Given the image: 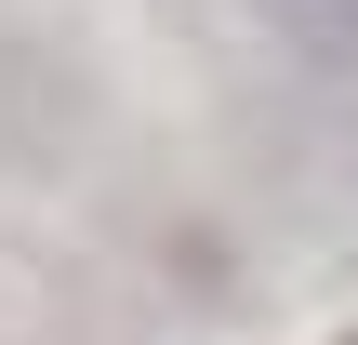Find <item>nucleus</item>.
<instances>
[{
  "label": "nucleus",
  "instance_id": "1",
  "mask_svg": "<svg viewBox=\"0 0 358 345\" xmlns=\"http://www.w3.org/2000/svg\"><path fill=\"white\" fill-rule=\"evenodd\" d=\"M252 27L279 40V66L319 106H358V0H252Z\"/></svg>",
  "mask_w": 358,
  "mask_h": 345
},
{
  "label": "nucleus",
  "instance_id": "2",
  "mask_svg": "<svg viewBox=\"0 0 358 345\" xmlns=\"http://www.w3.org/2000/svg\"><path fill=\"white\" fill-rule=\"evenodd\" d=\"M345 345H358V332H345Z\"/></svg>",
  "mask_w": 358,
  "mask_h": 345
}]
</instances>
